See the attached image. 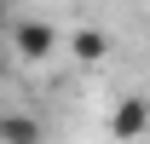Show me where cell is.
<instances>
[{"mask_svg": "<svg viewBox=\"0 0 150 144\" xmlns=\"http://www.w3.org/2000/svg\"><path fill=\"white\" fill-rule=\"evenodd\" d=\"M0 23H6V18H0Z\"/></svg>", "mask_w": 150, "mask_h": 144, "instance_id": "5", "label": "cell"}, {"mask_svg": "<svg viewBox=\"0 0 150 144\" xmlns=\"http://www.w3.org/2000/svg\"><path fill=\"white\" fill-rule=\"evenodd\" d=\"M139 133H144V98H139V92H127V98L115 104V138L133 144Z\"/></svg>", "mask_w": 150, "mask_h": 144, "instance_id": "2", "label": "cell"}, {"mask_svg": "<svg viewBox=\"0 0 150 144\" xmlns=\"http://www.w3.org/2000/svg\"><path fill=\"white\" fill-rule=\"evenodd\" d=\"M6 29H12V52H18L23 64H46V58L58 52V29L46 18H12Z\"/></svg>", "mask_w": 150, "mask_h": 144, "instance_id": "1", "label": "cell"}, {"mask_svg": "<svg viewBox=\"0 0 150 144\" xmlns=\"http://www.w3.org/2000/svg\"><path fill=\"white\" fill-rule=\"evenodd\" d=\"M69 52H75V58H81V64H98V58L110 52V40L98 35V29H81V35H75V40H69Z\"/></svg>", "mask_w": 150, "mask_h": 144, "instance_id": "4", "label": "cell"}, {"mask_svg": "<svg viewBox=\"0 0 150 144\" xmlns=\"http://www.w3.org/2000/svg\"><path fill=\"white\" fill-rule=\"evenodd\" d=\"M46 127L35 115H0V144H40Z\"/></svg>", "mask_w": 150, "mask_h": 144, "instance_id": "3", "label": "cell"}]
</instances>
